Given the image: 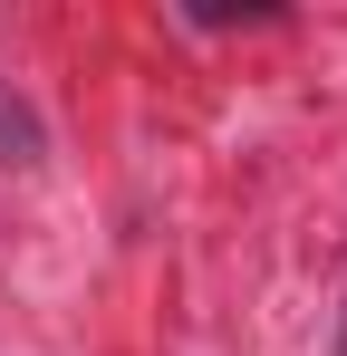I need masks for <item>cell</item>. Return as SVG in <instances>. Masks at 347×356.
Masks as SVG:
<instances>
[]
</instances>
